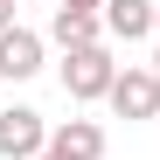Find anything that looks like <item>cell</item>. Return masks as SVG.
<instances>
[{
    "mask_svg": "<svg viewBox=\"0 0 160 160\" xmlns=\"http://www.w3.org/2000/svg\"><path fill=\"white\" fill-rule=\"evenodd\" d=\"M112 84H118V63H112V49H70L63 56V91L77 98V104H98V98H112Z\"/></svg>",
    "mask_w": 160,
    "mask_h": 160,
    "instance_id": "6da1fadb",
    "label": "cell"
},
{
    "mask_svg": "<svg viewBox=\"0 0 160 160\" xmlns=\"http://www.w3.org/2000/svg\"><path fill=\"white\" fill-rule=\"evenodd\" d=\"M49 153V125L35 104H7L0 112V160H42Z\"/></svg>",
    "mask_w": 160,
    "mask_h": 160,
    "instance_id": "7a4b0ae2",
    "label": "cell"
},
{
    "mask_svg": "<svg viewBox=\"0 0 160 160\" xmlns=\"http://www.w3.org/2000/svg\"><path fill=\"white\" fill-rule=\"evenodd\" d=\"M104 104H112L118 118H160V77H153L146 63H125Z\"/></svg>",
    "mask_w": 160,
    "mask_h": 160,
    "instance_id": "3957f363",
    "label": "cell"
},
{
    "mask_svg": "<svg viewBox=\"0 0 160 160\" xmlns=\"http://www.w3.org/2000/svg\"><path fill=\"white\" fill-rule=\"evenodd\" d=\"M153 14H160V0H104V35L112 42H146Z\"/></svg>",
    "mask_w": 160,
    "mask_h": 160,
    "instance_id": "277c9868",
    "label": "cell"
},
{
    "mask_svg": "<svg viewBox=\"0 0 160 160\" xmlns=\"http://www.w3.org/2000/svg\"><path fill=\"white\" fill-rule=\"evenodd\" d=\"M35 70H42V35L7 28V35H0V77H7V84H28Z\"/></svg>",
    "mask_w": 160,
    "mask_h": 160,
    "instance_id": "5b68a950",
    "label": "cell"
},
{
    "mask_svg": "<svg viewBox=\"0 0 160 160\" xmlns=\"http://www.w3.org/2000/svg\"><path fill=\"white\" fill-rule=\"evenodd\" d=\"M49 42L63 49H98L104 42V14H70V7H56V21H49Z\"/></svg>",
    "mask_w": 160,
    "mask_h": 160,
    "instance_id": "8992f818",
    "label": "cell"
},
{
    "mask_svg": "<svg viewBox=\"0 0 160 160\" xmlns=\"http://www.w3.org/2000/svg\"><path fill=\"white\" fill-rule=\"evenodd\" d=\"M49 146L70 153V160H104V125L98 118H63L56 132H49Z\"/></svg>",
    "mask_w": 160,
    "mask_h": 160,
    "instance_id": "52a82bcc",
    "label": "cell"
},
{
    "mask_svg": "<svg viewBox=\"0 0 160 160\" xmlns=\"http://www.w3.org/2000/svg\"><path fill=\"white\" fill-rule=\"evenodd\" d=\"M70 14H104V0H63Z\"/></svg>",
    "mask_w": 160,
    "mask_h": 160,
    "instance_id": "ba28073f",
    "label": "cell"
},
{
    "mask_svg": "<svg viewBox=\"0 0 160 160\" xmlns=\"http://www.w3.org/2000/svg\"><path fill=\"white\" fill-rule=\"evenodd\" d=\"M7 28H21V21H14V0H0V35Z\"/></svg>",
    "mask_w": 160,
    "mask_h": 160,
    "instance_id": "9c48e42d",
    "label": "cell"
},
{
    "mask_svg": "<svg viewBox=\"0 0 160 160\" xmlns=\"http://www.w3.org/2000/svg\"><path fill=\"white\" fill-rule=\"evenodd\" d=\"M42 160H70V153H56V146H49V153H42Z\"/></svg>",
    "mask_w": 160,
    "mask_h": 160,
    "instance_id": "30bf717a",
    "label": "cell"
},
{
    "mask_svg": "<svg viewBox=\"0 0 160 160\" xmlns=\"http://www.w3.org/2000/svg\"><path fill=\"white\" fill-rule=\"evenodd\" d=\"M153 35H160V14H153Z\"/></svg>",
    "mask_w": 160,
    "mask_h": 160,
    "instance_id": "8fae6325",
    "label": "cell"
},
{
    "mask_svg": "<svg viewBox=\"0 0 160 160\" xmlns=\"http://www.w3.org/2000/svg\"><path fill=\"white\" fill-rule=\"evenodd\" d=\"M153 77H160V56H153Z\"/></svg>",
    "mask_w": 160,
    "mask_h": 160,
    "instance_id": "7c38bea8",
    "label": "cell"
}]
</instances>
